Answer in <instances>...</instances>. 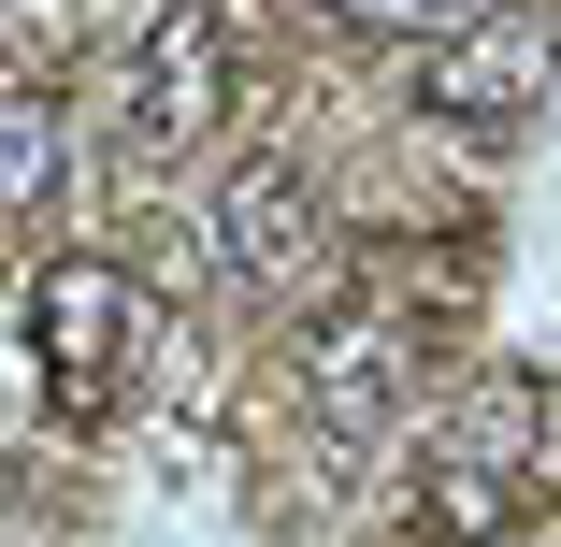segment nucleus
I'll return each instance as SVG.
<instances>
[{
    "mask_svg": "<svg viewBox=\"0 0 561 547\" xmlns=\"http://www.w3.org/2000/svg\"><path fill=\"white\" fill-rule=\"evenodd\" d=\"M389 375H403V332H389V317H346V332H317V389L346 403V418H375V403H389Z\"/></svg>",
    "mask_w": 561,
    "mask_h": 547,
    "instance_id": "obj_6",
    "label": "nucleus"
},
{
    "mask_svg": "<svg viewBox=\"0 0 561 547\" xmlns=\"http://www.w3.org/2000/svg\"><path fill=\"white\" fill-rule=\"evenodd\" d=\"M216 72H231V30H216V0H159L130 72H116V159L173 173L202 130H216Z\"/></svg>",
    "mask_w": 561,
    "mask_h": 547,
    "instance_id": "obj_3",
    "label": "nucleus"
},
{
    "mask_svg": "<svg viewBox=\"0 0 561 547\" xmlns=\"http://www.w3.org/2000/svg\"><path fill=\"white\" fill-rule=\"evenodd\" d=\"M216 260H231L260 303H317V288H331V216L302 202L288 159H245V173H231V202H216Z\"/></svg>",
    "mask_w": 561,
    "mask_h": 547,
    "instance_id": "obj_5",
    "label": "nucleus"
},
{
    "mask_svg": "<svg viewBox=\"0 0 561 547\" xmlns=\"http://www.w3.org/2000/svg\"><path fill=\"white\" fill-rule=\"evenodd\" d=\"M360 30H461V15H490V0H346Z\"/></svg>",
    "mask_w": 561,
    "mask_h": 547,
    "instance_id": "obj_8",
    "label": "nucleus"
},
{
    "mask_svg": "<svg viewBox=\"0 0 561 547\" xmlns=\"http://www.w3.org/2000/svg\"><path fill=\"white\" fill-rule=\"evenodd\" d=\"M44 202H58V101L15 87V216H44Z\"/></svg>",
    "mask_w": 561,
    "mask_h": 547,
    "instance_id": "obj_7",
    "label": "nucleus"
},
{
    "mask_svg": "<svg viewBox=\"0 0 561 547\" xmlns=\"http://www.w3.org/2000/svg\"><path fill=\"white\" fill-rule=\"evenodd\" d=\"M533 101H547V15L490 0V15L432 30V58H417V116H432V130H461V145H504V130L533 116Z\"/></svg>",
    "mask_w": 561,
    "mask_h": 547,
    "instance_id": "obj_4",
    "label": "nucleus"
},
{
    "mask_svg": "<svg viewBox=\"0 0 561 547\" xmlns=\"http://www.w3.org/2000/svg\"><path fill=\"white\" fill-rule=\"evenodd\" d=\"M547 418H561V375H533V361L476 375L461 403H446L432 461H417V533H432V547H504V533L533 518L547 461H561Z\"/></svg>",
    "mask_w": 561,
    "mask_h": 547,
    "instance_id": "obj_1",
    "label": "nucleus"
},
{
    "mask_svg": "<svg viewBox=\"0 0 561 547\" xmlns=\"http://www.w3.org/2000/svg\"><path fill=\"white\" fill-rule=\"evenodd\" d=\"M145 332H159V303L130 260H44L30 274V375L58 418H101L130 375H145Z\"/></svg>",
    "mask_w": 561,
    "mask_h": 547,
    "instance_id": "obj_2",
    "label": "nucleus"
}]
</instances>
